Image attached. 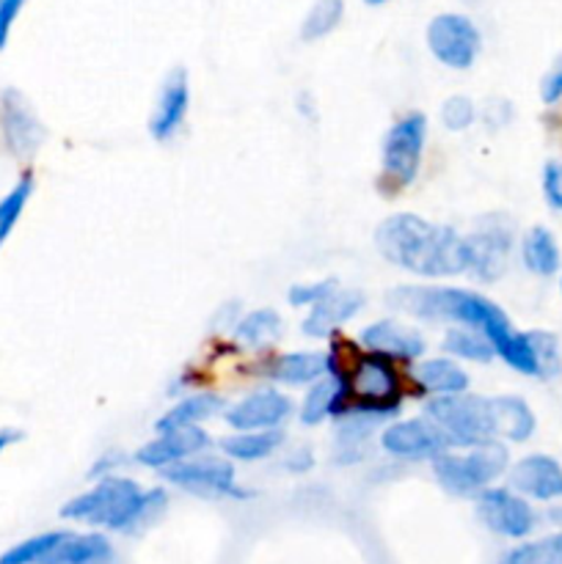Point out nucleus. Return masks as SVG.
Instances as JSON below:
<instances>
[{
	"instance_id": "obj_27",
	"label": "nucleus",
	"mask_w": 562,
	"mask_h": 564,
	"mask_svg": "<svg viewBox=\"0 0 562 564\" xmlns=\"http://www.w3.org/2000/svg\"><path fill=\"white\" fill-rule=\"evenodd\" d=\"M441 350L446 356L466 358V361L488 364L496 358L494 345L488 341V336L479 334V330L466 328V325H457V328H450L444 334V341H441Z\"/></svg>"
},
{
	"instance_id": "obj_25",
	"label": "nucleus",
	"mask_w": 562,
	"mask_h": 564,
	"mask_svg": "<svg viewBox=\"0 0 562 564\" xmlns=\"http://www.w3.org/2000/svg\"><path fill=\"white\" fill-rule=\"evenodd\" d=\"M339 402H342L339 378L325 372L323 378L314 380L312 389H309L306 397H303L301 422L306 424V427H317V424H323L328 416L336 419V413H339Z\"/></svg>"
},
{
	"instance_id": "obj_26",
	"label": "nucleus",
	"mask_w": 562,
	"mask_h": 564,
	"mask_svg": "<svg viewBox=\"0 0 562 564\" xmlns=\"http://www.w3.org/2000/svg\"><path fill=\"white\" fill-rule=\"evenodd\" d=\"M284 441L281 430H257V433H237L220 441V449L229 460L237 463H257L273 455Z\"/></svg>"
},
{
	"instance_id": "obj_7",
	"label": "nucleus",
	"mask_w": 562,
	"mask_h": 564,
	"mask_svg": "<svg viewBox=\"0 0 562 564\" xmlns=\"http://www.w3.org/2000/svg\"><path fill=\"white\" fill-rule=\"evenodd\" d=\"M428 47L446 69H468L477 61L483 36L466 14H439L428 25Z\"/></svg>"
},
{
	"instance_id": "obj_23",
	"label": "nucleus",
	"mask_w": 562,
	"mask_h": 564,
	"mask_svg": "<svg viewBox=\"0 0 562 564\" xmlns=\"http://www.w3.org/2000/svg\"><path fill=\"white\" fill-rule=\"evenodd\" d=\"M521 259L527 264L529 273L540 275V279H549L556 270L562 268L560 246H556L554 235H551L545 226H532V229L523 235L521 242Z\"/></svg>"
},
{
	"instance_id": "obj_34",
	"label": "nucleus",
	"mask_w": 562,
	"mask_h": 564,
	"mask_svg": "<svg viewBox=\"0 0 562 564\" xmlns=\"http://www.w3.org/2000/svg\"><path fill=\"white\" fill-rule=\"evenodd\" d=\"M334 290H339V281L336 279L312 281V284H295V286H290V292H287V301H290L295 308H301V306L312 308L314 303H320L323 297H328Z\"/></svg>"
},
{
	"instance_id": "obj_12",
	"label": "nucleus",
	"mask_w": 562,
	"mask_h": 564,
	"mask_svg": "<svg viewBox=\"0 0 562 564\" xmlns=\"http://www.w3.org/2000/svg\"><path fill=\"white\" fill-rule=\"evenodd\" d=\"M290 397L275 389H259L231 405L224 413L226 424L237 433H257V430H279V424L290 416Z\"/></svg>"
},
{
	"instance_id": "obj_10",
	"label": "nucleus",
	"mask_w": 562,
	"mask_h": 564,
	"mask_svg": "<svg viewBox=\"0 0 562 564\" xmlns=\"http://www.w3.org/2000/svg\"><path fill=\"white\" fill-rule=\"evenodd\" d=\"M477 516L490 532L521 540L534 529V510L523 496L505 488H485L477 494Z\"/></svg>"
},
{
	"instance_id": "obj_6",
	"label": "nucleus",
	"mask_w": 562,
	"mask_h": 564,
	"mask_svg": "<svg viewBox=\"0 0 562 564\" xmlns=\"http://www.w3.org/2000/svg\"><path fill=\"white\" fill-rule=\"evenodd\" d=\"M428 138L424 113H408L391 124L383 138V160H380V187L386 196H397L402 187L411 185L419 174Z\"/></svg>"
},
{
	"instance_id": "obj_5",
	"label": "nucleus",
	"mask_w": 562,
	"mask_h": 564,
	"mask_svg": "<svg viewBox=\"0 0 562 564\" xmlns=\"http://www.w3.org/2000/svg\"><path fill=\"white\" fill-rule=\"evenodd\" d=\"M424 416L444 433L452 449H468L483 441L496 438L494 411H490L488 397L477 394H450V397H433L424 405Z\"/></svg>"
},
{
	"instance_id": "obj_38",
	"label": "nucleus",
	"mask_w": 562,
	"mask_h": 564,
	"mask_svg": "<svg viewBox=\"0 0 562 564\" xmlns=\"http://www.w3.org/2000/svg\"><path fill=\"white\" fill-rule=\"evenodd\" d=\"M28 0H0V50L9 44L11 28H14L17 17H20L22 6Z\"/></svg>"
},
{
	"instance_id": "obj_2",
	"label": "nucleus",
	"mask_w": 562,
	"mask_h": 564,
	"mask_svg": "<svg viewBox=\"0 0 562 564\" xmlns=\"http://www.w3.org/2000/svg\"><path fill=\"white\" fill-rule=\"evenodd\" d=\"M375 248L395 268L422 279H452L468 273V242L452 226L430 224L411 213H397L375 229Z\"/></svg>"
},
{
	"instance_id": "obj_1",
	"label": "nucleus",
	"mask_w": 562,
	"mask_h": 564,
	"mask_svg": "<svg viewBox=\"0 0 562 564\" xmlns=\"http://www.w3.org/2000/svg\"><path fill=\"white\" fill-rule=\"evenodd\" d=\"M389 306L397 312L411 314L417 319H430V323H452L466 325V328L479 330L488 336L496 356L512 367L516 372L538 378V358L529 341L527 330L512 328L510 317L488 297L477 295L472 290H457V286H397L386 295Z\"/></svg>"
},
{
	"instance_id": "obj_33",
	"label": "nucleus",
	"mask_w": 562,
	"mask_h": 564,
	"mask_svg": "<svg viewBox=\"0 0 562 564\" xmlns=\"http://www.w3.org/2000/svg\"><path fill=\"white\" fill-rule=\"evenodd\" d=\"M527 334L534 347V358H538V378H554V375H560V345H556V336L545 334V330H527Z\"/></svg>"
},
{
	"instance_id": "obj_32",
	"label": "nucleus",
	"mask_w": 562,
	"mask_h": 564,
	"mask_svg": "<svg viewBox=\"0 0 562 564\" xmlns=\"http://www.w3.org/2000/svg\"><path fill=\"white\" fill-rule=\"evenodd\" d=\"M66 532H44L36 538H28L22 543H17L14 549L3 551L0 554V564H42L44 556L61 543Z\"/></svg>"
},
{
	"instance_id": "obj_11",
	"label": "nucleus",
	"mask_w": 562,
	"mask_h": 564,
	"mask_svg": "<svg viewBox=\"0 0 562 564\" xmlns=\"http://www.w3.org/2000/svg\"><path fill=\"white\" fill-rule=\"evenodd\" d=\"M380 446L391 457H402V460H433L441 452L452 449L444 433L428 416L389 424L380 435Z\"/></svg>"
},
{
	"instance_id": "obj_16",
	"label": "nucleus",
	"mask_w": 562,
	"mask_h": 564,
	"mask_svg": "<svg viewBox=\"0 0 562 564\" xmlns=\"http://www.w3.org/2000/svg\"><path fill=\"white\" fill-rule=\"evenodd\" d=\"M361 347L383 356L397 358V361H413L428 350L422 330L411 328V325L395 323V319H380L372 323L369 328L361 330Z\"/></svg>"
},
{
	"instance_id": "obj_35",
	"label": "nucleus",
	"mask_w": 562,
	"mask_h": 564,
	"mask_svg": "<svg viewBox=\"0 0 562 564\" xmlns=\"http://www.w3.org/2000/svg\"><path fill=\"white\" fill-rule=\"evenodd\" d=\"M474 116H477V110L468 97H450L441 108V121L446 124V130H466V127H472Z\"/></svg>"
},
{
	"instance_id": "obj_4",
	"label": "nucleus",
	"mask_w": 562,
	"mask_h": 564,
	"mask_svg": "<svg viewBox=\"0 0 562 564\" xmlns=\"http://www.w3.org/2000/svg\"><path fill=\"white\" fill-rule=\"evenodd\" d=\"M507 460L510 455L505 446L490 438L477 446H468L466 455H457L452 449L441 452L439 457H433V477L446 494L477 496L479 490H485L505 474Z\"/></svg>"
},
{
	"instance_id": "obj_22",
	"label": "nucleus",
	"mask_w": 562,
	"mask_h": 564,
	"mask_svg": "<svg viewBox=\"0 0 562 564\" xmlns=\"http://www.w3.org/2000/svg\"><path fill=\"white\" fill-rule=\"evenodd\" d=\"M268 375L284 386H312L325 375V352H284L273 358Z\"/></svg>"
},
{
	"instance_id": "obj_30",
	"label": "nucleus",
	"mask_w": 562,
	"mask_h": 564,
	"mask_svg": "<svg viewBox=\"0 0 562 564\" xmlns=\"http://www.w3.org/2000/svg\"><path fill=\"white\" fill-rule=\"evenodd\" d=\"M499 564H562V532L518 545Z\"/></svg>"
},
{
	"instance_id": "obj_21",
	"label": "nucleus",
	"mask_w": 562,
	"mask_h": 564,
	"mask_svg": "<svg viewBox=\"0 0 562 564\" xmlns=\"http://www.w3.org/2000/svg\"><path fill=\"white\" fill-rule=\"evenodd\" d=\"M490 411H494L496 435L510 441H527L534 433V413L521 397L501 394L490 397Z\"/></svg>"
},
{
	"instance_id": "obj_15",
	"label": "nucleus",
	"mask_w": 562,
	"mask_h": 564,
	"mask_svg": "<svg viewBox=\"0 0 562 564\" xmlns=\"http://www.w3.org/2000/svg\"><path fill=\"white\" fill-rule=\"evenodd\" d=\"M187 105H191V86H187V72L174 69L165 77L163 88H160L158 105L149 119V135L154 141H169L176 130L182 127L187 116Z\"/></svg>"
},
{
	"instance_id": "obj_9",
	"label": "nucleus",
	"mask_w": 562,
	"mask_h": 564,
	"mask_svg": "<svg viewBox=\"0 0 562 564\" xmlns=\"http://www.w3.org/2000/svg\"><path fill=\"white\" fill-rule=\"evenodd\" d=\"M0 135L6 149L20 160L33 158L44 143L42 121L17 88H6L0 94Z\"/></svg>"
},
{
	"instance_id": "obj_17",
	"label": "nucleus",
	"mask_w": 562,
	"mask_h": 564,
	"mask_svg": "<svg viewBox=\"0 0 562 564\" xmlns=\"http://www.w3.org/2000/svg\"><path fill=\"white\" fill-rule=\"evenodd\" d=\"M364 306V295L358 290H334L328 297L314 303L309 317L303 319L301 330L312 339H328L342 323L356 317Z\"/></svg>"
},
{
	"instance_id": "obj_24",
	"label": "nucleus",
	"mask_w": 562,
	"mask_h": 564,
	"mask_svg": "<svg viewBox=\"0 0 562 564\" xmlns=\"http://www.w3.org/2000/svg\"><path fill=\"white\" fill-rule=\"evenodd\" d=\"M224 408V397L213 394V391H196V394L185 397L180 405L171 408L169 413L158 419L154 430L158 433H165V430H176V427H193V424H202L204 419L215 416V413Z\"/></svg>"
},
{
	"instance_id": "obj_8",
	"label": "nucleus",
	"mask_w": 562,
	"mask_h": 564,
	"mask_svg": "<svg viewBox=\"0 0 562 564\" xmlns=\"http://www.w3.org/2000/svg\"><path fill=\"white\" fill-rule=\"evenodd\" d=\"M165 482L176 485V488L196 490V494H215V496H231V499H242V490L237 488L235 466L224 457H207L193 455L187 460L174 463V466L160 468Z\"/></svg>"
},
{
	"instance_id": "obj_14",
	"label": "nucleus",
	"mask_w": 562,
	"mask_h": 564,
	"mask_svg": "<svg viewBox=\"0 0 562 564\" xmlns=\"http://www.w3.org/2000/svg\"><path fill=\"white\" fill-rule=\"evenodd\" d=\"M510 485L529 499H562V466L549 455H529L510 468Z\"/></svg>"
},
{
	"instance_id": "obj_19",
	"label": "nucleus",
	"mask_w": 562,
	"mask_h": 564,
	"mask_svg": "<svg viewBox=\"0 0 562 564\" xmlns=\"http://www.w3.org/2000/svg\"><path fill=\"white\" fill-rule=\"evenodd\" d=\"M110 556H114V549L102 534L66 532L61 543L44 556L42 564H102Z\"/></svg>"
},
{
	"instance_id": "obj_36",
	"label": "nucleus",
	"mask_w": 562,
	"mask_h": 564,
	"mask_svg": "<svg viewBox=\"0 0 562 564\" xmlns=\"http://www.w3.org/2000/svg\"><path fill=\"white\" fill-rule=\"evenodd\" d=\"M543 196L549 207L562 213V163H556V160L545 163L543 169Z\"/></svg>"
},
{
	"instance_id": "obj_39",
	"label": "nucleus",
	"mask_w": 562,
	"mask_h": 564,
	"mask_svg": "<svg viewBox=\"0 0 562 564\" xmlns=\"http://www.w3.org/2000/svg\"><path fill=\"white\" fill-rule=\"evenodd\" d=\"M22 438H25V435H22V430H14V427L0 430V455H3L11 444H17V441H22Z\"/></svg>"
},
{
	"instance_id": "obj_29",
	"label": "nucleus",
	"mask_w": 562,
	"mask_h": 564,
	"mask_svg": "<svg viewBox=\"0 0 562 564\" xmlns=\"http://www.w3.org/2000/svg\"><path fill=\"white\" fill-rule=\"evenodd\" d=\"M31 193H33V174L31 171H25V174L17 180V185L0 198V248H3V242L11 237L14 226L20 224L22 213H25L28 202H31Z\"/></svg>"
},
{
	"instance_id": "obj_31",
	"label": "nucleus",
	"mask_w": 562,
	"mask_h": 564,
	"mask_svg": "<svg viewBox=\"0 0 562 564\" xmlns=\"http://www.w3.org/2000/svg\"><path fill=\"white\" fill-rule=\"evenodd\" d=\"M342 14H345V3L342 0H317V3L309 9L306 20L301 25V39L303 42H314V39H323L339 25Z\"/></svg>"
},
{
	"instance_id": "obj_3",
	"label": "nucleus",
	"mask_w": 562,
	"mask_h": 564,
	"mask_svg": "<svg viewBox=\"0 0 562 564\" xmlns=\"http://www.w3.org/2000/svg\"><path fill=\"white\" fill-rule=\"evenodd\" d=\"M163 505L165 494L160 488L141 490L132 479L105 474L88 494L66 501L61 507V518L110 529V532H127L136 523L147 521L152 512L163 510Z\"/></svg>"
},
{
	"instance_id": "obj_18",
	"label": "nucleus",
	"mask_w": 562,
	"mask_h": 564,
	"mask_svg": "<svg viewBox=\"0 0 562 564\" xmlns=\"http://www.w3.org/2000/svg\"><path fill=\"white\" fill-rule=\"evenodd\" d=\"M468 242V275L479 281H496L507 268L510 257V235L501 229H485L466 237Z\"/></svg>"
},
{
	"instance_id": "obj_37",
	"label": "nucleus",
	"mask_w": 562,
	"mask_h": 564,
	"mask_svg": "<svg viewBox=\"0 0 562 564\" xmlns=\"http://www.w3.org/2000/svg\"><path fill=\"white\" fill-rule=\"evenodd\" d=\"M540 99H543V105H556L562 99V58H556L554 66L540 80Z\"/></svg>"
},
{
	"instance_id": "obj_40",
	"label": "nucleus",
	"mask_w": 562,
	"mask_h": 564,
	"mask_svg": "<svg viewBox=\"0 0 562 564\" xmlns=\"http://www.w3.org/2000/svg\"><path fill=\"white\" fill-rule=\"evenodd\" d=\"M364 3H369V6H380V3H386V0H364Z\"/></svg>"
},
{
	"instance_id": "obj_20",
	"label": "nucleus",
	"mask_w": 562,
	"mask_h": 564,
	"mask_svg": "<svg viewBox=\"0 0 562 564\" xmlns=\"http://www.w3.org/2000/svg\"><path fill=\"white\" fill-rule=\"evenodd\" d=\"M413 380L419 383V389L433 397H450L468 391L466 369H461V364L450 361V358H430V361H422L413 369Z\"/></svg>"
},
{
	"instance_id": "obj_28",
	"label": "nucleus",
	"mask_w": 562,
	"mask_h": 564,
	"mask_svg": "<svg viewBox=\"0 0 562 564\" xmlns=\"http://www.w3.org/2000/svg\"><path fill=\"white\" fill-rule=\"evenodd\" d=\"M235 336L251 347L273 345V341L281 336V317L273 312V308H257V312H248L246 317L237 323Z\"/></svg>"
},
{
	"instance_id": "obj_41",
	"label": "nucleus",
	"mask_w": 562,
	"mask_h": 564,
	"mask_svg": "<svg viewBox=\"0 0 562 564\" xmlns=\"http://www.w3.org/2000/svg\"><path fill=\"white\" fill-rule=\"evenodd\" d=\"M562 270V268H560ZM560 290H562V275H560Z\"/></svg>"
},
{
	"instance_id": "obj_13",
	"label": "nucleus",
	"mask_w": 562,
	"mask_h": 564,
	"mask_svg": "<svg viewBox=\"0 0 562 564\" xmlns=\"http://www.w3.org/2000/svg\"><path fill=\"white\" fill-rule=\"evenodd\" d=\"M209 444H213V441H209V435L204 433L198 424H193V427L165 430V433H158V438L149 441V444H143L141 449L136 452V463L160 471V468L174 466V463L198 455V452L207 449Z\"/></svg>"
}]
</instances>
